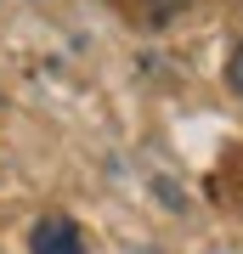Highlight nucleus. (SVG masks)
I'll list each match as a JSON object with an SVG mask.
<instances>
[{"label":"nucleus","instance_id":"1","mask_svg":"<svg viewBox=\"0 0 243 254\" xmlns=\"http://www.w3.org/2000/svg\"><path fill=\"white\" fill-rule=\"evenodd\" d=\"M80 226L68 215H40L34 220V254H80Z\"/></svg>","mask_w":243,"mask_h":254},{"label":"nucleus","instance_id":"2","mask_svg":"<svg viewBox=\"0 0 243 254\" xmlns=\"http://www.w3.org/2000/svg\"><path fill=\"white\" fill-rule=\"evenodd\" d=\"M125 6H136L142 17H153V23H164V17H175L187 0H125Z\"/></svg>","mask_w":243,"mask_h":254},{"label":"nucleus","instance_id":"3","mask_svg":"<svg viewBox=\"0 0 243 254\" xmlns=\"http://www.w3.org/2000/svg\"><path fill=\"white\" fill-rule=\"evenodd\" d=\"M226 73H232V91H238V96H243V46H238V51H232V68H226Z\"/></svg>","mask_w":243,"mask_h":254},{"label":"nucleus","instance_id":"4","mask_svg":"<svg viewBox=\"0 0 243 254\" xmlns=\"http://www.w3.org/2000/svg\"><path fill=\"white\" fill-rule=\"evenodd\" d=\"M130 254H159V249H130Z\"/></svg>","mask_w":243,"mask_h":254}]
</instances>
